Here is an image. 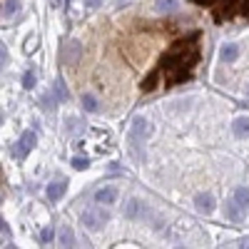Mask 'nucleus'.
<instances>
[{"mask_svg":"<svg viewBox=\"0 0 249 249\" xmlns=\"http://www.w3.org/2000/svg\"><path fill=\"white\" fill-rule=\"evenodd\" d=\"M199 30L190 33L179 37L177 43H172L164 55L160 57L157 68L142 80V92H155L157 88H175V85H182L184 80H190L195 75V68L199 62Z\"/></svg>","mask_w":249,"mask_h":249,"instance_id":"f257e3e1","label":"nucleus"},{"mask_svg":"<svg viewBox=\"0 0 249 249\" xmlns=\"http://www.w3.org/2000/svg\"><path fill=\"white\" fill-rule=\"evenodd\" d=\"M212 15H214L217 23L234 20V18H239V15L249 18V0H214Z\"/></svg>","mask_w":249,"mask_h":249,"instance_id":"f03ea898","label":"nucleus"},{"mask_svg":"<svg viewBox=\"0 0 249 249\" xmlns=\"http://www.w3.org/2000/svg\"><path fill=\"white\" fill-rule=\"evenodd\" d=\"M107 222H110V212L102 210V207H90V210L82 214V224H85L90 232H97L100 227L107 224Z\"/></svg>","mask_w":249,"mask_h":249,"instance_id":"7ed1b4c3","label":"nucleus"},{"mask_svg":"<svg viewBox=\"0 0 249 249\" xmlns=\"http://www.w3.org/2000/svg\"><path fill=\"white\" fill-rule=\"evenodd\" d=\"M152 132V127H150V122L147 120H144V117H135L132 120V124H130V142L132 144H137V142H142L144 137H147Z\"/></svg>","mask_w":249,"mask_h":249,"instance_id":"20e7f679","label":"nucleus"},{"mask_svg":"<svg viewBox=\"0 0 249 249\" xmlns=\"http://www.w3.org/2000/svg\"><path fill=\"white\" fill-rule=\"evenodd\" d=\"M33 147H35V132H30V130H28L23 137H20V142H18V147H15V157H18V160L28 157Z\"/></svg>","mask_w":249,"mask_h":249,"instance_id":"39448f33","label":"nucleus"},{"mask_svg":"<svg viewBox=\"0 0 249 249\" xmlns=\"http://www.w3.org/2000/svg\"><path fill=\"white\" fill-rule=\"evenodd\" d=\"M195 207H197V212L210 214V212L214 210V197H212L210 192H199V195L195 197Z\"/></svg>","mask_w":249,"mask_h":249,"instance_id":"423d86ee","label":"nucleus"},{"mask_svg":"<svg viewBox=\"0 0 249 249\" xmlns=\"http://www.w3.org/2000/svg\"><path fill=\"white\" fill-rule=\"evenodd\" d=\"M115 199H117V190H115V187H102V190L95 192V202L97 204H115Z\"/></svg>","mask_w":249,"mask_h":249,"instance_id":"0eeeda50","label":"nucleus"},{"mask_svg":"<svg viewBox=\"0 0 249 249\" xmlns=\"http://www.w3.org/2000/svg\"><path fill=\"white\" fill-rule=\"evenodd\" d=\"M80 53H82V45L77 43V40L68 43L65 45V65H75V62L80 60Z\"/></svg>","mask_w":249,"mask_h":249,"instance_id":"6e6552de","label":"nucleus"},{"mask_svg":"<svg viewBox=\"0 0 249 249\" xmlns=\"http://www.w3.org/2000/svg\"><path fill=\"white\" fill-rule=\"evenodd\" d=\"M224 212H227V217H230L232 222H239V219L244 217V210L239 207V202H237V199H230V202H227Z\"/></svg>","mask_w":249,"mask_h":249,"instance_id":"1a4fd4ad","label":"nucleus"},{"mask_svg":"<svg viewBox=\"0 0 249 249\" xmlns=\"http://www.w3.org/2000/svg\"><path fill=\"white\" fill-rule=\"evenodd\" d=\"M62 195H65V182H53V184H48V199H50V202H57Z\"/></svg>","mask_w":249,"mask_h":249,"instance_id":"9d476101","label":"nucleus"},{"mask_svg":"<svg viewBox=\"0 0 249 249\" xmlns=\"http://www.w3.org/2000/svg\"><path fill=\"white\" fill-rule=\"evenodd\" d=\"M232 132H234V137L249 135V117H237L234 124H232Z\"/></svg>","mask_w":249,"mask_h":249,"instance_id":"9b49d317","label":"nucleus"},{"mask_svg":"<svg viewBox=\"0 0 249 249\" xmlns=\"http://www.w3.org/2000/svg\"><path fill=\"white\" fill-rule=\"evenodd\" d=\"M60 244H62V247H75V232H72L70 224H65V227L60 230Z\"/></svg>","mask_w":249,"mask_h":249,"instance_id":"f8f14e48","label":"nucleus"},{"mask_svg":"<svg viewBox=\"0 0 249 249\" xmlns=\"http://www.w3.org/2000/svg\"><path fill=\"white\" fill-rule=\"evenodd\" d=\"M144 212V204L140 202V199H130L127 202V207H124V214H127L130 219H135L137 214H142Z\"/></svg>","mask_w":249,"mask_h":249,"instance_id":"ddd939ff","label":"nucleus"},{"mask_svg":"<svg viewBox=\"0 0 249 249\" xmlns=\"http://www.w3.org/2000/svg\"><path fill=\"white\" fill-rule=\"evenodd\" d=\"M219 57H222L224 62H234V60L239 57V48H237V45H224V48L219 50Z\"/></svg>","mask_w":249,"mask_h":249,"instance_id":"4468645a","label":"nucleus"},{"mask_svg":"<svg viewBox=\"0 0 249 249\" xmlns=\"http://www.w3.org/2000/svg\"><path fill=\"white\" fill-rule=\"evenodd\" d=\"M234 199L239 202L242 210H249V190H247V187H237V190H234Z\"/></svg>","mask_w":249,"mask_h":249,"instance_id":"2eb2a0df","label":"nucleus"},{"mask_svg":"<svg viewBox=\"0 0 249 249\" xmlns=\"http://www.w3.org/2000/svg\"><path fill=\"white\" fill-rule=\"evenodd\" d=\"M20 10V0H5L3 3V18H13Z\"/></svg>","mask_w":249,"mask_h":249,"instance_id":"dca6fc26","label":"nucleus"},{"mask_svg":"<svg viewBox=\"0 0 249 249\" xmlns=\"http://www.w3.org/2000/svg\"><path fill=\"white\" fill-rule=\"evenodd\" d=\"M177 8V0H157V10L160 13H172Z\"/></svg>","mask_w":249,"mask_h":249,"instance_id":"f3484780","label":"nucleus"},{"mask_svg":"<svg viewBox=\"0 0 249 249\" xmlns=\"http://www.w3.org/2000/svg\"><path fill=\"white\" fill-rule=\"evenodd\" d=\"M82 107L88 112H97V100L92 95H82Z\"/></svg>","mask_w":249,"mask_h":249,"instance_id":"a211bd4d","label":"nucleus"},{"mask_svg":"<svg viewBox=\"0 0 249 249\" xmlns=\"http://www.w3.org/2000/svg\"><path fill=\"white\" fill-rule=\"evenodd\" d=\"M55 92H57V100H60V102L70 100V92L65 90V85H62V80H57V82H55Z\"/></svg>","mask_w":249,"mask_h":249,"instance_id":"6ab92c4d","label":"nucleus"},{"mask_svg":"<svg viewBox=\"0 0 249 249\" xmlns=\"http://www.w3.org/2000/svg\"><path fill=\"white\" fill-rule=\"evenodd\" d=\"M23 85H25V88H28V90H30V88H33V85H35V75H33V72H30V70H28V72H25V75H23Z\"/></svg>","mask_w":249,"mask_h":249,"instance_id":"aec40b11","label":"nucleus"},{"mask_svg":"<svg viewBox=\"0 0 249 249\" xmlns=\"http://www.w3.org/2000/svg\"><path fill=\"white\" fill-rule=\"evenodd\" d=\"M72 167H75V170H85V167H88V160L75 157V160H72Z\"/></svg>","mask_w":249,"mask_h":249,"instance_id":"412c9836","label":"nucleus"},{"mask_svg":"<svg viewBox=\"0 0 249 249\" xmlns=\"http://www.w3.org/2000/svg\"><path fill=\"white\" fill-rule=\"evenodd\" d=\"M40 102H43V110H53L55 105H53V97L50 95H43V100H40Z\"/></svg>","mask_w":249,"mask_h":249,"instance_id":"4be33fe9","label":"nucleus"},{"mask_svg":"<svg viewBox=\"0 0 249 249\" xmlns=\"http://www.w3.org/2000/svg\"><path fill=\"white\" fill-rule=\"evenodd\" d=\"M85 5H88V8H100L102 0H85Z\"/></svg>","mask_w":249,"mask_h":249,"instance_id":"5701e85b","label":"nucleus"},{"mask_svg":"<svg viewBox=\"0 0 249 249\" xmlns=\"http://www.w3.org/2000/svg\"><path fill=\"white\" fill-rule=\"evenodd\" d=\"M192 3H197V5H202V8H204V5H210V8H212V5H214V0H192Z\"/></svg>","mask_w":249,"mask_h":249,"instance_id":"b1692460","label":"nucleus"},{"mask_svg":"<svg viewBox=\"0 0 249 249\" xmlns=\"http://www.w3.org/2000/svg\"><path fill=\"white\" fill-rule=\"evenodd\" d=\"M50 239H53V230H50V227H48V230H45V232H43V242H45V244H48V242H50Z\"/></svg>","mask_w":249,"mask_h":249,"instance_id":"393cba45","label":"nucleus"}]
</instances>
